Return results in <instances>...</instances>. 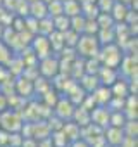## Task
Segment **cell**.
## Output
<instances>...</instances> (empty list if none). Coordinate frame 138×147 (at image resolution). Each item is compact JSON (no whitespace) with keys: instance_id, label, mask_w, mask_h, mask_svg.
<instances>
[{"instance_id":"3","label":"cell","mask_w":138,"mask_h":147,"mask_svg":"<svg viewBox=\"0 0 138 147\" xmlns=\"http://www.w3.org/2000/svg\"><path fill=\"white\" fill-rule=\"evenodd\" d=\"M59 62H60V59L59 57H55V55H47V57H43V59H40V62H38V75H42L43 78H47V80H54L59 73H60V66H59Z\"/></svg>"},{"instance_id":"27","label":"cell","mask_w":138,"mask_h":147,"mask_svg":"<svg viewBox=\"0 0 138 147\" xmlns=\"http://www.w3.org/2000/svg\"><path fill=\"white\" fill-rule=\"evenodd\" d=\"M123 131L128 137H138V121L136 119H126V123L123 126Z\"/></svg>"},{"instance_id":"31","label":"cell","mask_w":138,"mask_h":147,"mask_svg":"<svg viewBox=\"0 0 138 147\" xmlns=\"http://www.w3.org/2000/svg\"><path fill=\"white\" fill-rule=\"evenodd\" d=\"M43 2H45V4H48V2H50V0H43Z\"/></svg>"},{"instance_id":"10","label":"cell","mask_w":138,"mask_h":147,"mask_svg":"<svg viewBox=\"0 0 138 147\" xmlns=\"http://www.w3.org/2000/svg\"><path fill=\"white\" fill-rule=\"evenodd\" d=\"M62 133L66 135V138L69 140V142H73V140H76V138H81V126L78 125V123H74L73 119H67V121H64V125H62Z\"/></svg>"},{"instance_id":"5","label":"cell","mask_w":138,"mask_h":147,"mask_svg":"<svg viewBox=\"0 0 138 147\" xmlns=\"http://www.w3.org/2000/svg\"><path fill=\"white\" fill-rule=\"evenodd\" d=\"M23 126V119L21 116L16 113V111H2V116H0V128L9 131V133H14V131H19Z\"/></svg>"},{"instance_id":"2","label":"cell","mask_w":138,"mask_h":147,"mask_svg":"<svg viewBox=\"0 0 138 147\" xmlns=\"http://www.w3.org/2000/svg\"><path fill=\"white\" fill-rule=\"evenodd\" d=\"M123 49L117 45V43H107V45H102L100 47V52L97 55V59L100 61L102 66H107V67H117L121 59H123Z\"/></svg>"},{"instance_id":"19","label":"cell","mask_w":138,"mask_h":147,"mask_svg":"<svg viewBox=\"0 0 138 147\" xmlns=\"http://www.w3.org/2000/svg\"><path fill=\"white\" fill-rule=\"evenodd\" d=\"M48 138L52 142V147H67L69 145V140L66 138V135L62 133V130H54Z\"/></svg>"},{"instance_id":"29","label":"cell","mask_w":138,"mask_h":147,"mask_svg":"<svg viewBox=\"0 0 138 147\" xmlns=\"http://www.w3.org/2000/svg\"><path fill=\"white\" fill-rule=\"evenodd\" d=\"M9 109V102H7V95L5 94H0V113Z\"/></svg>"},{"instance_id":"12","label":"cell","mask_w":138,"mask_h":147,"mask_svg":"<svg viewBox=\"0 0 138 147\" xmlns=\"http://www.w3.org/2000/svg\"><path fill=\"white\" fill-rule=\"evenodd\" d=\"M109 88H111V94H112L114 97H128V95H129L128 78H124V76H121V75H119V78H117Z\"/></svg>"},{"instance_id":"30","label":"cell","mask_w":138,"mask_h":147,"mask_svg":"<svg viewBox=\"0 0 138 147\" xmlns=\"http://www.w3.org/2000/svg\"><path fill=\"white\" fill-rule=\"evenodd\" d=\"M107 147H121V145H107Z\"/></svg>"},{"instance_id":"14","label":"cell","mask_w":138,"mask_h":147,"mask_svg":"<svg viewBox=\"0 0 138 147\" xmlns=\"http://www.w3.org/2000/svg\"><path fill=\"white\" fill-rule=\"evenodd\" d=\"M62 14L67 18L81 14V2L80 0H62Z\"/></svg>"},{"instance_id":"21","label":"cell","mask_w":138,"mask_h":147,"mask_svg":"<svg viewBox=\"0 0 138 147\" xmlns=\"http://www.w3.org/2000/svg\"><path fill=\"white\" fill-rule=\"evenodd\" d=\"M85 23H86V18L83 14H78V16H73V18H69V24H71V30L76 31V33H83L85 30Z\"/></svg>"},{"instance_id":"15","label":"cell","mask_w":138,"mask_h":147,"mask_svg":"<svg viewBox=\"0 0 138 147\" xmlns=\"http://www.w3.org/2000/svg\"><path fill=\"white\" fill-rule=\"evenodd\" d=\"M29 16H33L35 19H43L48 16L47 12V4L43 0H33L29 2Z\"/></svg>"},{"instance_id":"4","label":"cell","mask_w":138,"mask_h":147,"mask_svg":"<svg viewBox=\"0 0 138 147\" xmlns=\"http://www.w3.org/2000/svg\"><path fill=\"white\" fill-rule=\"evenodd\" d=\"M29 49L33 50V54L36 55V59H38V61L52 54V47H50L48 36L40 35V33L33 35V38H31V42H29Z\"/></svg>"},{"instance_id":"6","label":"cell","mask_w":138,"mask_h":147,"mask_svg":"<svg viewBox=\"0 0 138 147\" xmlns=\"http://www.w3.org/2000/svg\"><path fill=\"white\" fill-rule=\"evenodd\" d=\"M54 107H55V109H54L55 116L60 118V119H64V121L71 119V118H73V113H74V109H76V106L69 100L67 97H59L57 102L54 104Z\"/></svg>"},{"instance_id":"7","label":"cell","mask_w":138,"mask_h":147,"mask_svg":"<svg viewBox=\"0 0 138 147\" xmlns=\"http://www.w3.org/2000/svg\"><path fill=\"white\" fill-rule=\"evenodd\" d=\"M109 116H111V109L107 106H95L90 109V123L100 128L109 126Z\"/></svg>"},{"instance_id":"26","label":"cell","mask_w":138,"mask_h":147,"mask_svg":"<svg viewBox=\"0 0 138 147\" xmlns=\"http://www.w3.org/2000/svg\"><path fill=\"white\" fill-rule=\"evenodd\" d=\"M47 12H48L50 18L60 16L62 14V0H50L47 4Z\"/></svg>"},{"instance_id":"28","label":"cell","mask_w":138,"mask_h":147,"mask_svg":"<svg viewBox=\"0 0 138 147\" xmlns=\"http://www.w3.org/2000/svg\"><path fill=\"white\" fill-rule=\"evenodd\" d=\"M67 147H90V144H88L85 138H76V140H73V142H69Z\"/></svg>"},{"instance_id":"20","label":"cell","mask_w":138,"mask_h":147,"mask_svg":"<svg viewBox=\"0 0 138 147\" xmlns=\"http://www.w3.org/2000/svg\"><path fill=\"white\" fill-rule=\"evenodd\" d=\"M52 31H54V21H52L50 16H47V18H43V19H38V33H40V35L48 36Z\"/></svg>"},{"instance_id":"25","label":"cell","mask_w":138,"mask_h":147,"mask_svg":"<svg viewBox=\"0 0 138 147\" xmlns=\"http://www.w3.org/2000/svg\"><path fill=\"white\" fill-rule=\"evenodd\" d=\"M78 38H80V33H76V31H73L71 28H69L67 31H64V47L74 49L76 43H78Z\"/></svg>"},{"instance_id":"8","label":"cell","mask_w":138,"mask_h":147,"mask_svg":"<svg viewBox=\"0 0 138 147\" xmlns=\"http://www.w3.org/2000/svg\"><path fill=\"white\" fill-rule=\"evenodd\" d=\"M97 76H98L100 85H107V87H111V85L119 78V71H117V67L100 66V69H98V73H97Z\"/></svg>"},{"instance_id":"18","label":"cell","mask_w":138,"mask_h":147,"mask_svg":"<svg viewBox=\"0 0 138 147\" xmlns=\"http://www.w3.org/2000/svg\"><path fill=\"white\" fill-rule=\"evenodd\" d=\"M48 42H50V47H52V52H60L64 49V33L54 30L50 35H48Z\"/></svg>"},{"instance_id":"22","label":"cell","mask_w":138,"mask_h":147,"mask_svg":"<svg viewBox=\"0 0 138 147\" xmlns=\"http://www.w3.org/2000/svg\"><path fill=\"white\" fill-rule=\"evenodd\" d=\"M52 21H54V30H57L60 33H64V31H67L69 28H71V24H69V18L64 16V14L52 18Z\"/></svg>"},{"instance_id":"9","label":"cell","mask_w":138,"mask_h":147,"mask_svg":"<svg viewBox=\"0 0 138 147\" xmlns=\"http://www.w3.org/2000/svg\"><path fill=\"white\" fill-rule=\"evenodd\" d=\"M104 138H105L107 145H121V142L124 138V131L119 126H105L104 128Z\"/></svg>"},{"instance_id":"17","label":"cell","mask_w":138,"mask_h":147,"mask_svg":"<svg viewBox=\"0 0 138 147\" xmlns=\"http://www.w3.org/2000/svg\"><path fill=\"white\" fill-rule=\"evenodd\" d=\"M97 38H98L100 45L116 43V33H114V26H112V28H100V30L97 31Z\"/></svg>"},{"instance_id":"16","label":"cell","mask_w":138,"mask_h":147,"mask_svg":"<svg viewBox=\"0 0 138 147\" xmlns=\"http://www.w3.org/2000/svg\"><path fill=\"white\" fill-rule=\"evenodd\" d=\"M74 123H78L80 126H86L90 123V111L81 107V106H76L74 113H73V118H71Z\"/></svg>"},{"instance_id":"24","label":"cell","mask_w":138,"mask_h":147,"mask_svg":"<svg viewBox=\"0 0 138 147\" xmlns=\"http://www.w3.org/2000/svg\"><path fill=\"white\" fill-rule=\"evenodd\" d=\"M126 116L123 111H111V116H109V126H119L123 128L124 123H126Z\"/></svg>"},{"instance_id":"23","label":"cell","mask_w":138,"mask_h":147,"mask_svg":"<svg viewBox=\"0 0 138 147\" xmlns=\"http://www.w3.org/2000/svg\"><path fill=\"white\" fill-rule=\"evenodd\" d=\"M95 21H97V24H98V30H100V28H112V26L116 24V21L112 19V16H111L109 12H98L97 18H95Z\"/></svg>"},{"instance_id":"11","label":"cell","mask_w":138,"mask_h":147,"mask_svg":"<svg viewBox=\"0 0 138 147\" xmlns=\"http://www.w3.org/2000/svg\"><path fill=\"white\" fill-rule=\"evenodd\" d=\"M92 97H93V100H95L97 106H107L109 100H111V97H112V94H111V88L107 85H98L92 92Z\"/></svg>"},{"instance_id":"13","label":"cell","mask_w":138,"mask_h":147,"mask_svg":"<svg viewBox=\"0 0 138 147\" xmlns=\"http://www.w3.org/2000/svg\"><path fill=\"white\" fill-rule=\"evenodd\" d=\"M128 5L124 4V2H116L114 0V4H112V7H111V11H109V14L112 16V19L116 21V23H124V19H126V14H128Z\"/></svg>"},{"instance_id":"1","label":"cell","mask_w":138,"mask_h":147,"mask_svg":"<svg viewBox=\"0 0 138 147\" xmlns=\"http://www.w3.org/2000/svg\"><path fill=\"white\" fill-rule=\"evenodd\" d=\"M100 42L97 38V35H90V33H81L78 38V43L74 47L76 54L83 59H90V57H97L100 52Z\"/></svg>"}]
</instances>
